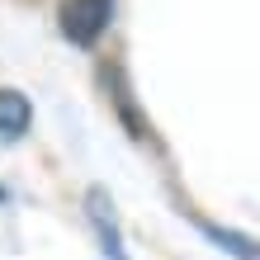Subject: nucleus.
Instances as JSON below:
<instances>
[{
  "instance_id": "obj_4",
  "label": "nucleus",
  "mask_w": 260,
  "mask_h": 260,
  "mask_svg": "<svg viewBox=\"0 0 260 260\" xmlns=\"http://www.w3.org/2000/svg\"><path fill=\"white\" fill-rule=\"evenodd\" d=\"M0 199H5V189H0Z\"/></svg>"
},
{
  "instance_id": "obj_1",
  "label": "nucleus",
  "mask_w": 260,
  "mask_h": 260,
  "mask_svg": "<svg viewBox=\"0 0 260 260\" xmlns=\"http://www.w3.org/2000/svg\"><path fill=\"white\" fill-rule=\"evenodd\" d=\"M57 19H62V34L76 48H95L114 19V0H62Z\"/></svg>"
},
{
  "instance_id": "obj_3",
  "label": "nucleus",
  "mask_w": 260,
  "mask_h": 260,
  "mask_svg": "<svg viewBox=\"0 0 260 260\" xmlns=\"http://www.w3.org/2000/svg\"><path fill=\"white\" fill-rule=\"evenodd\" d=\"M90 218H95V232L104 241V260H128L123 241H118V222H114L109 204H104V189H90Z\"/></svg>"
},
{
  "instance_id": "obj_2",
  "label": "nucleus",
  "mask_w": 260,
  "mask_h": 260,
  "mask_svg": "<svg viewBox=\"0 0 260 260\" xmlns=\"http://www.w3.org/2000/svg\"><path fill=\"white\" fill-rule=\"evenodd\" d=\"M34 123V104L14 85H0V142H19Z\"/></svg>"
}]
</instances>
